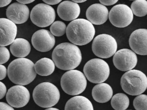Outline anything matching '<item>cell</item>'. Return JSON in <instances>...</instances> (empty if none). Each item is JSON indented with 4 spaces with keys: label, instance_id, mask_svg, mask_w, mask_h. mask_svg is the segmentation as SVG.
<instances>
[{
    "label": "cell",
    "instance_id": "obj_23",
    "mask_svg": "<svg viewBox=\"0 0 147 110\" xmlns=\"http://www.w3.org/2000/svg\"><path fill=\"white\" fill-rule=\"evenodd\" d=\"M129 104V99L124 93H117L114 95L111 99V106L115 110L126 109L128 108Z\"/></svg>",
    "mask_w": 147,
    "mask_h": 110
},
{
    "label": "cell",
    "instance_id": "obj_26",
    "mask_svg": "<svg viewBox=\"0 0 147 110\" xmlns=\"http://www.w3.org/2000/svg\"><path fill=\"white\" fill-rule=\"evenodd\" d=\"M133 105L136 110H147V95H138L134 99Z\"/></svg>",
    "mask_w": 147,
    "mask_h": 110
},
{
    "label": "cell",
    "instance_id": "obj_16",
    "mask_svg": "<svg viewBox=\"0 0 147 110\" xmlns=\"http://www.w3.org/2000/svg\"><path fill=\"white\" fill-rule=\"evenodd\" d=\"M17 33L16 24L8 19L0 18V46L11 45L15 39Z\"/></svg>",
    "mask_w": 147,
    "mask_h": 110
},
{
    "label": "cell",
    "instance_id": "obj_20",
    "mask_svg": "<svg viewBox=\"0 0 147 110\" xmlns=\"http://www.w3.org/2000/svg\"><path fill=\"white\" fill-rule=\"evenodd\" d=\"M29 42L22 38L15 39L10 45V51L12 55L18 58H24L31 52Z\"/></svg>",
    "mask_w": 147,
    "mask_h": 110
},
{
    "label": "cell",
    "instance_id": "obj_1",
    "mask_svg": "<svg viewBox=\"0 0 147 110\" xmlns=\"http://www.w3.org/2000/svg\"><path fill=\"white\" fill-rule=\"evenodd\" d=\"M52 57L58 68L65 71L75 69L82 61V54L79 47L69 43H61L57 46Z\"/></svg>",
    "mask_w": 147,
    "mask_h": 110
},
{
    "label": "cell",
    "instance_id": "obj_9",
    "mask_svg": "<svg viewBox=\"0 0 147 110\" xmlns=\"http://www.w3.org/2000/svg\"><path fill=\"white\" fill-rule=\"evenodd\" d=\"M30 18L34 24L41 28L51 25L56 18V13L49 4L40 3L34 6L30 13Z\"/></svg>",
    "mask_w": 147,
    "mask_h": 110
},
{
    "label": "cell",
    "instance_id": "obj_30",
    "mask_svg": "<svg viewBox=\"0 0 147 110\" xmlns=\"http://www.w3.org/2000/svg\"><path fill=\"white\" fill-rule=\"evenodd\" d=\"M102 4L105 6H111L116 3L118 0H99Z\"/></svg>",
    "mask_w": 147,
    "mask_h": 110
},
{
    "label": "cell",
    "instance_id": "obj_19",
    "mask_svg": "<svg viewBox=\"0 0 147 110\" xmlns=\"http://www.w3.org/2000/svg\"><path fill=\"white\" fill-rule=\"evenodd\" d=\"M111 86L106 83H99L94 86L92 90V98L98 103H104L109 102L113 96Z\"/></svg>",
    "mask_w": 147,
    "mask_h": 110
},
{
    "label": "cell",
    "instance_id": "obj_32",
    "mask_svg": "<svg viewBox=\"0 0 147 110\" xmlns=\"http://www.w3.org/2000/svg\"><path fill=\"white\" fill-rule=\"evenodd\" d=\"M44 2L49 5H56L59 3L62 0H42Z\"/></svg>",
    "mask_w": 147,
    "mask_h": 110
},
{
    "label": "cell",
    "instance_id": "obj_35",
    "mask_svg": "<svg viewBox=\"0 0 147 110\" xmlns=\"http://www.w3.org/2000/svg\"><path fill=\"white\" fill-rule=\"evenodd\" d=\"M71 1H73L74 2L77 3H80L84 2L86 1L87 0H71Z\"/></svg>",
    "mask_w": 147,
    "mask_h": 110
},
{
    "label": "cell",
    "instance_id": "obj_33",
    "mask_svg": "<svg viewBox=\"0 0 147 110\" xmlns=\"http://www.w3.org/2000/svg\"><path fill=\"white\" fill-rule=\"evenodd\" d=\"M12 0H0V7H6L9 4Z\"/></svg>",
    "mask_w": 147,
    "mask_h": 110
},
{
    "label": "cell",
    "instance_id": "obj_5",
    "mask_svg": "<svg viewBox=\"0 0 147 110\" xmlns=\"http://www.w3.org/2000/svg\"><path fill=\"white\" fill-rule=\"evenodd\" d=\"M121 85L123 90L131 96L142 94L147 88V77L140 70L127 71L122 76Z\"/></svg>",
    "mask_w": 147,
    "mask_h": 110
},
{
    "label": "cell",
    "instance_id": "obj_4",
    "mask_svg": "<svg viewBox=\"0 0 147 110\" xmlns=\"http://www.w3.org/2000/svg\"><path fill=\"white\" fill-rule=\"evenodd\" d=\"M33 98L35 103L43 108L52 107L60 99V94L57 87L50 82H43L34 90Z\"/></svg>",
    "mask_w": 147,
    "mask_h": 110
},
{
    "label": "cell",
    "instance_id": "obj_17",
    "mask_svg": "<svg viewBox=\"0 0 147 110\" xmlns=\"http://www.w3.org/2000/svg\"><path fill=\"white\" fill-rule=\"evenodd\" d=\"M109 12L105 5L94 3L89 7L86 11V17L92 24L101 25L107 21Z\"/></svg>",
    "mask_w": 147,
    "mask_h": 110
},
{
    "label": "cell",
    "instance_id": "obj_31",
    "mask_svg": "<svg viewBox=\"0 0 147 110\" xmlns=\"http://www.w3.org/2000/svg\"><path fill=\"white\" fill-rule=\"evenodd\" d=\"M0 110H14V109L6 103L0 102Z\"/></svg>",
    "mask_w": 147,
    "mask_h": 110
},
{
    "label": "cell",
    "instance_id": "obj_18",
    "mask_svg": "<svg viewBox=\"0 0 147 110\" xmlns=\"http://www.w3.org/2000/svg\"><path fill=\"white\" fill-rule=\"evenodd\" d=\"M80 8L77 3L69 1L62 2L57 8V13L63 20L70 21L76 20L79 16Z\"/></svg>",
    "mask_w": 147,
    "mask_h": 110
},
{
    "label": "cell",
    "instance_id": "obj_6",
    "mask_svg": "<svg viewBox=\"0 0 147 110\" xmlns=\"http://www.w3.org/2000/svg\"><path fill=\"white\" fill-rule=\"evenodd\" d=\"M61 86L66 94L76 96L81 94L85 90L87 81L82 72L73 69L69 70L63 75Z\"/></svg>",
    "mask_w": 147,
    "mask_h": 110
},
{
    "label": "cell",
    "instance_id": "obj_25",
    "mask_svg": "<svg viewBox=\"0 0 147 110\" xmlns=\"http://www.w3.org/2000/svg\"><path fill=\"white\" fill-rule=\"evenodd\" d=\"M65 23L60 21H57L52 24L50 28L51 33L57 37H60L65 34L66 31Z\"/></svg>",
    "mask_w": 147,
    "mask_h": 110
},
{
    "label": "cell",
    "instance_id": "obj_7",
    "mask_svg": "<svg viewBox=\"0 0 147 110\" xmlns=\"http://www.w3.org/2000/svg\"><path fill=\"white\" fill-rule=\"evenodd\" d=\"M84 74L90 82L99 84L106 81L110 75V67L108 63L100 59H92L87 61L84 67Z\"/></svg>",
    "mask_w": 147,
    "mask_h": 110
},
{
    "label": "cell",
    "instance_id": "obj_15",
    "mask_svg": "<svg viewBox=\"0 0 147 110\" xmlns=\"http://www.w3.org/2000/svg\"><path fill=\"white\" fill-rule=\"evenodd\" d=\"M129 45L133 51L140 55H147V29L134 31L129 39Z\"/></svg>",
    "mask_w": 147,
    "mask_h": 110
},
{
    "label": "cell",
    "instance_id": "obj_11",
    "mask_svg": "<svg viewBox=\"0 0 147 110\" xmlns=\"http://www.w3.org/2000/svg\"><path fill=\"white\" fill-rule=\"evenodd\" d=\"M113 61L114 65L118 70L127 72L136 66L138 58L133 51L128 49H122L114 54Z\"/></svg>",
    "mask_w": 147,
    "mask_h": 110
},
{
    "label": "cell",
    "instance_id": "obj_2",
    "mask_svg": "<svg viewBox=\"0 0 147 110\" xmlns=\"http://www.w3.org/2000/svg\"><path fill=\"white\" fill-rule=\"evenodd\" d=\"M7 74L10 81L14 84L25 86L35 79L37 73L32 61L27 58H19L9 65Z\"/></svg>",
    "mask_w": 147,
    "mask_h": 110
},
{
    "label": "cell",
    "instance_id": "obj_3",
    "mask_svg": "<svg viewBox=\"0 0 147 110\" xmlns=\"http://www.w3.org/2000/svg\"><path fill=\"white\" fill-rule=\"evenodd\" d=\"M69 40L76 45L83 46L91 42L95 34L93 24L88 20L76 19L71 21L66 28Z\"/></svg>",
    "mask_w": 147,
    "mask_h": 110
},
{
    "label": "cell",
    "instance_id": "obj_8",
    "mask_svg": "<svg viewBox=\"0 0 147 110\" xmlns=\"http://www.w3.org/2000/svg\"><path fill=\"white\" fill-rule=\"evenodd\" d=\"M92 48L96 56L107 59L113 56L116 52L117 42L115 38L109 34H99L93 40Z\"/></svg>",
    "mask_w": 147,
    "mask_h": 110
},
{
    "label": "cell",
    "instance_id": "obj_29",
    "mask_svg": "<svg viewBox=\"0 0 147 110\" xmlns=\"http://www.w3.org/2000/svg\"><path fill=\"white\" fill-rule=\"evenodd\" d=\"M7 87L5 85L0 81V99H2L5 97L7 93Z\"/></svg>",
    "mask_w": 147,
    "mask_h": 110
},
{
    "label": "cell",
    "instance_id": "obj_34",
    "mask_svg": "<svg viewBox=\"0 0 147 110\" xmlns=\"http://www.w3.org/2000/svg\"><path fill=\"white\" fill-rule=\"evenodd\" d=\"M16 1L20 3L25 4L32 3L34 1H35V0H16Z\"/></svg>",
    "mask_w": 147,
    "mask_h": 110
},
{
    "label": "cell",
    "instance_id": "obj_13",
    "mask_svg": "<svg viewBox=\"0 0 147 110\" xmlns=\"http://www.w3.org/2000/svg\"><path fill=\"white\" fill-rule=\"evenodd\" d=\"M32 43L37 51L41 52H47L54 47L55 37L50 31L45 29H40L33 34Z\"/></svg>",
    "mask_w": 147,
    "mask_h": 110
},
{
    "label": "cell",
    "instance_id": "obj_10",
    "mask_svg": "<svg viewBox=\"0 0 147 110\" xmlns=\"http://www.w3.org/2000/svg\"><path fill=\"white\" fill-rule=\"evenodd\" d=\"M111 23L116 27L123 28L129 26L134 19V14L127 5L117 4L112 8L109 13Z\"/></svg>",
    "mask_w": 147,
    "mask_h": 110
},
{
    "label": "cell",
    "instance_id": "obj_22",
    "mask_svg": "<svg viewBox=\"0 0 147 110\" xmlns=\"http://www.w3.org/2000/svg\"><path fill=\"white\" fill-rule=\"evenodd\" d=\"M36 73L41 76H48L53 73L55 64L53 60L48 58L40 59L34 64Z\"/></svg>",
    "mask_w": 147,
    "mask_h": 110
},
{
    "label": "cell",
    "instance_id": "obj_37",
    "mask_svg": "<svg viewBox=\"0 0 147 110\" xmlns=\"http://www.w3.org/2000/svg\"><path fill=\"white\" fill-rule=\"evenodd\" d=\"M129 1H134V0H129Z\"/></svg>",
    "mask_w": 147,
    "mask_h": 110
},
{
    "label": "cell",
    "instance_id": "obj_27",
    "mask_svg": "<svg viewBox=\"0 0 147 110\" xmlns=\"http://www.w3.org/2000/svg\"><path fill=\"white\" fill-rule=\"evenodd\" d=\"M10 53L5 47L0 46V64L7 62L10 58Z\"/></svg>",
    "mask_w": 147,
    "mask_h": 110
},
{
    "label": "cell",
    "instance_id": "obj_28",
    "mask_svg": "<svg viewBox=\"0 0 147 110\" xmlns=\"http://www.w3.org/2000/svg\"><path fill=\"white\" fill-rule=\"evenodd\" d=\"M7 74V70L6 67L2 64H0V80L4 79Z\"/></svg>",
    "mask_w": 147,
    "mask_h": 110
},
{
    "label": "cell",
    "instance_id": "obj_36",
    "mask_svg": "<svg viewBox=\"0 0 147 110\" xmlns=\"http://www.w3.org/2000/svg\"><path fill=\"white\" fill-rule=\"evenodd\" d=\"M46 110H59L58 109H57V108H52V107H50V108H47V109H46Z\"/></svg>",
    "mask_w": 147,
    "mask_h": 110
},
{
    "label": "cell",
    "instance_id": "obj_14",
    "mask_svg": "<svg viewBox=\"0 0 147 110\" xmlns=\"http://www.w3.org/2000/svg\"><path fill=\"white\" fill-rule=\"evenodd\" d=\"M30 11L27 6L20 3L10 4L6 10V16L9 20L16 24L25 23L29 18Z\"/></svg>",
    "mask_w": 147,
    "mask_h": 110
},
{
    "label": "cell",
    "instance_id": "obj_24",
    "mask_svg": "<svg viewBox=\"0 0 147 110\" xmlns=\"http://www.w3.org/2000/svg\"><path fill=\"white\" fill-rule=\"evenodd\" d=\"M133 14L138 17H143L147 15L146 0H135L131 5Z\"/></svg>",
    "mask_w": 147,
    "mask_h": 110
},
{
    "label": "cell",
    "instance_id": "obj_12",
    "mask_svg": "<svg viewBox=\"0 0 147 110\" xmlns=\"http://www.w3.org/2000/svg\"><path fill=\"white\" fill-rule=\"evenodd\" d=\"M6 98L8 103L13 108H22L29 102L30 92L25 86L17 85L9 89Z\"/></svg>",
    "mask_w": 147,
    "mask_h": 110
},
{
    "label": "cell",
    "instance_id": "obj_21",
    "mask_svg": "<svg viewBox=\"0 0 147 110\" xmlns=\"http://www.w3.org/2000/svg\"><path fill=\"white\" fill-rule=\"evenodd\" d=\"M65 110H93L91 102L85 97L77 96L68 100L65 104Z\"/></svg>",
    "mask_w": 147,
    "mask_h": 110
}]
</instances>
